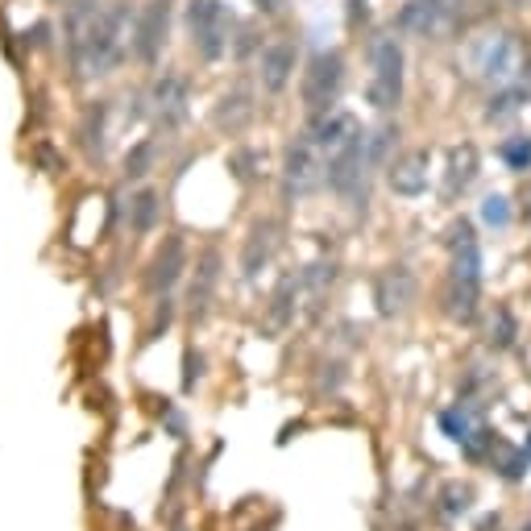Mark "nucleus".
<instances>
[{
	"label": "nucleus",
	"instance_id": "nucleus-15",
	"mask_svg": "<svg viewBox=\"0 0 531 531\" xmlns=\"http://www.w3.org/2000/svg\"><path fill=\"white\" fill-rule=\"evenodd\" d=\"M473 175H478V150L473 146H457L453 154H449V195H457V191H465L469 183H473Z\"/></svg>",
	"mask_w": 531,
	"mask_h": 531
},
{
	"label": "nucleus",
	"instance_id": "nucleus-17",
	"mask_svg": "<svg viewBox=\"0 0 531 531\" xmlns=\"http://www.w3.org/2000/svg\"><path fill=\"white\" fill-rule=\"evenodd\" d=\"M440 428L449 432V440H457L461 449H465V444H469L473 436L482 432V428H473V411H469V407H453V411H444V415H440Z\"/></svg>",
	"mask_w": 531,
	"mask_h": 531
},
{
	"label": "nucleus",
	"instance_id": "nucleus-30",
	"mask_svg": "<svg viewBox=\"0 0 531 531\" xmlns=\"http://www.w3.org/2000/svg\"><path fill=\"white\" fill-rule=\"evenodd\" d=\"M523 531H531V527H523Z\"/></svg>",
	"mask_w": 531,
	"mask_h": 531
},
{
	"label": "nucleus",
	"instance_id": "nucleus-10",
	"mask_svg": "<svg viewBox=\"0 0 531 531\" xmlns=\"http://www.w3.org/2000/svg\"><path fill=\"white\" fill-rule=\"evenodd\" d=\"M415 299V278L407 266H390L382 278H378V312L382 316H399L407 312V303Z\"/></svg>",
	"mask_w": 531,
	"mask_h": 531
},
{
	"label": "nucleus",
	"instance_id": "nucleus-19",
	"mask_svg": "<svg viewBox=\"0 0 531 531\" xmlns=\"http://www.w3.org/2000/svg\"><path fill=\"white\" fill-rule=\"evenodd\" d=\"M482 220L494 225V229H507L511 225V204L502 200V195H490V200L482 204Z\"/></svg>",
	"mask_w": 531,
	"mask_h": 531
},
{
	"label": "nucleus",
	"instance_id": "nucleus-11",
	"mask_svg": "<svg viewBox=\"0 0 531 531\" xmlns=\"http://www.w3.org/2000/svg\"><path fill=\"white\" fill-rule=\"evenodd\" d=\"M154 113L162 125H179L187 117V83L175 75H162L154 88Z\"/></svg>",
	"mask_w": 531,
	"mask_h": 531
},
{
	"label": "nucleus",
	"instance_id": "nucleus-18",
	"mask_svg": "<svg viewBox=\"0 0 531 531\" xmlns=\"http://www.w3.org/2000/svg\"><path fill=\"white\" fill-rule=\"evenodd\" d=\"M249 113H254V108H249V96H245V92H233V96L220 100L216 125H220V129H241V125L249 121Z\"/></svg>",
	"mask_w": 531,
	"mask_h": 531
},
{
	"label": "nucleus",
	"instance_id": "nucleus-8",
	"mask_svg": "<svg viewBox=\"0 0 531 531\" xmlns=\"http://www.w3.org/2000/svg\"><path fill=\"white\" fill-rule=\"evenodd\" d=\"M166 21H171L166 0H150V5L142 9V17L133 21V46H137V59H142V63L158 59V50L166 42Z\"/></svg>",
	"mask_w": 531,
	"mask_h": 531
},
{
	"label": "nucleus",
	"instance_id": "nucleus-4",
	"mask_svg": "<svg viewBox=\"0 0 531 531\" xmlns=\"http://www.w3.org/2000/svg\"><path fill=\"white\" fill-rule=\"evenodd\" d=\"M341 79H345V59L337 50H324L312 59V67H307L303 75V104L312 108V113H324V108H332V100H337L341 92Z\"/></svg>",
	"mask_w": 531,
	"mask_h": 531
},
{
	"label": "nucleus",
	"instance_id": "nucleus-2",
	"mask_svg": "<svg viewBox=\"0 0 531 531\" xmlns=\"http://www.w3.org/2000/svg\"><path fill=\"white\" fill-rule=\"evenodd\" d=\"M453 291H449V312L457 320H473L478 312V291H482V254H478V241H473L469 225L453 229Z\"/></svg>",
	"mask_w": 531,
	"mask_h": 531
},
{
	"label": "nucleus",
	"instance_id": "nucleus-13",
	"mask_svg": "<svg viewBox=\"0 0 531 531\" xmlns=\"http://www.w3.org/2000/svg\"><path fill=\"white\" fill-rule=\"evenodd\" d=\"M291 71H295V50L291 46H270L262 54V83H266L270 92H283Z\"/></svg>",
	"mask_w": 531,
	"mask_h": 531
},
{
	"label": "nucleus",
	"instance_id": "nucleus-1",
	"mask_svg": "<svg viewBox=\"0 0 531 531\" xmlns=\"http://www.w3.org/2000/svg\"><path fill=\"white\" fill-rule=\"evenodd\" d=\"M129 9L125 5H79L71 13V63L79 75H108L125 50Z\"/></svg>",
	"mask_w": 531,
	"mask_h": 531
},
{
	"label": "nucleus",
	"instance_id": "nucleus-23",
	"mask_svg": "<svg viewBox=\"0 0 531 531\" xmlns=\"http://www.w3.org/2000/svg\"><path fill=\"white\" fill-rule=\"evenodd\" d=\"M154 212H158V200H154V195H150V191L137 195V200H133V225H137V229H150Z\"/></svg>",
	"mask_w": 531,
	"mask_h": 531
},
{
	"label": "nucleus",
	"instance_id": "nucleus-6",
	"mask_svg": "<svg viewBox=\"0 0 531 531\" xmlns=\"http://www.w3.org/2000/svg\"><path fill=\"white\" fill-rule=\"evenodd\" d=\"M457 9H461V0H407L399 13V25L415 38H440L453 25Z\"/></svg>",
	"mask_w": 531,
	"mask_h": 531
},
{
	"label": "nucleus",
	"instance_id": "nucleus-5",
	"mask_svg": "<svg viewBox=\"0 0 531 531\" xmlns=\"http://www.w3.org/2000/svg\"><path fill=\"white\" fill-rule=\"evenodd\" d=\"M187 30L204 59H220V54H225V5H220V0H191Z\"/></svg>",
	"mask_w": 531,
	"mask_h": 531
},
{
	"label": "nucleus",
	"instance_id": "nucleus-26",
	"mask_svg": "<svg viewBox=\"0 0 531 531\" xmlns=\"http://www.w3.org/2000/svg\"><path fill=\"white\" fill-rule=\"evenodd\" d=\"M258 5H262V9H270V13H274V9H283V0H258Z\"/></svg>",
	"mask_w": 531,
	"mask_h": 531
},
{
	"label": "nucleus",
	"instance_id": "nucleus-12",
	"mask_svg": "<svg viewBox=\"0 0 531 531\" xmlns=\"http://www.w3.org/2000/svg\"><path fill=\"white\" fill-rule=\"evenodd\" d=\"M428 150H415L407 154L403 162H395V171H390V187H395L399 195H419L428 187Z\"/></svg>",
	"mask_w": 531,
	"mask_h": 531
},
{
	"label": "nucleus",
	"instance_id": "nucleus-29",
	"mask_svg": "<svg viewBox=\"0 0 531 531\" xmlns=\"http://www.w3.org/2000/svg\"><path fill=\"white\" fill-rule=\"evenodd\" d=\"M527 88H531V67H527Z\"/></svg>",
	"mask_w": 531,
	"mask_h": 531
},
{
	"label": "nucleus",
	"instance_id": "nucleus-14",
	"mask_svg": "<svg viewBox=\"0 0 531 531\" xmlns=\"http://www.w3.org/2000/svg\"><path fill=\"white\" fill-rule=\"evenodd\" d=\"M270 254H274V225H254V233H249V241H245V258H241L245 274L254 278L270 262Z\"/></svg>",
	"mask_w": 531,
	"mask_h": 531
},
{
	"label": "nucleus",
	"instance_id": "nucleus-3",
	"mask_svg": "<svg viewBox=\"0 0 531 531\" xmlns=\"http://www.w3.org/2000/svg\"><path fill=\"white\" fill-rule=\"evenodd\" d=\"M403 96V50L395 38L374 42V79H370V104L374 108H395Z\"/></svg>",
	"mask_w": 531,
	"mask_h": 531
},
{
	"label": "nucleus",
	"instance_id": "nucleus-27",
	"mask_svg": "<svg viewBox=\"0 0 531 531\" xmlns=\"http://www.w3.org/2000/svg\"><path fill=\"white\" fill-rule=\"evenodd\" d=\"M523 453H527V457H531V436H527V444H523Z\"/></svg>",
	"mask_w": 531,
	"mask_h": 531
},
{
	"label": "nucleus",
	"instance_id": "nucleus-25",
	"mask_svg": "<svg viewBox=\"0 0 531 531\" xmlns=\"http://www.w3.org/2000/svg\"><path fill=\"white\" fill-rule=\"evenodd\" d=\"M519 100H523V92H507V96H498V100L490 104V121H502V117H511L515 108H519Z\"/></svg>",
	"mask_w": 531,
	"mask_h": 531
},
{
	"label": "nucleus",
	"instance_id": "nucleus-21",
	"mask_svg": "<svg viewBox=\"0 0 531 531\" xmlns=\"http://www.w3.org/2000/svg\"><path fill=\"white\" fill-rule=\"evenodd\" d=\"M150 162H154V142H142L133 154H129V162H125V171H129V179H142L146 171H150Z\"/></svg>",
	"mask_w": 531,
	"mask_h": 531
},
{
	"label": "nucleus",
	"instance_id": "nucleus-9",
	"mask_svg": "<svg viewBox=\"0 0 531 531\" xmlns=\"http://www.w3.org/2000/svg\"><path fill=\"white\" fill-rule=\"evenodd\" d=\"M515 67H519V50H515V42H511L507 34L486 38V46L478 50V71H482V79H490V83H507V79L515 75Z\"/></svg>",
	"mask_w": 531,
	"mask_h": 531
},
{
	"label": "nucleus",
	"instance_id": "nucleus-20",
	"mask_svg": "<svg viewBox=\"0 0 531 531\" xmlns=\"http://www.w3.org/2000/svg\"><path fill=\"white\" fill-rule=\"evenodd\" d=\"M212 283H216V254H208V258H204V270H200V287H191V307H204V299H208Z\"/></svg>",
	"mask_w": 531,
	"mask_h": 531
},
{
	"label": "nucleus",
	"instance_id": "nucleus-7",
	"mask_svg": "<svg viewBox=\"0 0 531 531\" xmlns=\"http://www.w3.org/2000/svg\"><path fill=\"white\" fill-rule=\"evenodd\" d=\"M324 179V162H320V150L312 137H303V142H295L287 150V191L291 195H307L316 191Z\"/></svg>",
	"mask_w": 531,
	"mask_h": 531
},
{
	"label": "nucleus",
	"instance_id": "nucleus-24",
	"mask_svg": "<svg viewBox=\"0 0 531 531\" xmlns=\"http://www.w3.org/2000/svg\"><path fill=\"white\" fill-rule=\"evenodd\" d=\"M502 158H507L515 171H527V166H531V142H507V146H502Z\"/></svg>",
	"mask_w": 531,
	"mask_h": 531
},
{
	"label": "nucleus",
	"instance_id": "nucleus-16",
	"mask_svg": "<svg viewBox=\"0 0 531 531\" xmlns=\"http://www.w3.org/2000/svg\"><path fill=\"white\" fill-rule=\"evenodd\" d=\"M179 270H183V241H179V237H166L162 254H158V262H154V278H150V283L166 291V287H171L175 278H179Z\"/></svg>",
	"mask_w": 531,
	"mask_h": 531
},
{
	"label": "nucleus",
	"instance_id": "nucleus-28",
	"mask_svg": "<svg viewBox=\"0 0 531 531\" xmlns=\"http://www.w3.org/2000/svg\"><path fill=\"white\" fill-rule=\"evenodd\" d=\"M527 212H531V187H527Z\"/></svg>",
	"mask_w": 531,
	"mask_h": 531
},
{
	"label": "nucleus",
	"instance_id": "nucleus-22",
	"mask_svg": "<svg viewBox=\"0 0 531 531\" xmlns=\"http://www.w3.org/2000/svg\"><path fill=\"white\" fill-rule=\"evenodd\" d=\"M469 498H473V490L453 482L449 490H444V511H449V515H465L469 511Z\"/></svg>",
	"mask_w": 531,
	"mask_h": 531
}]
</instances>
